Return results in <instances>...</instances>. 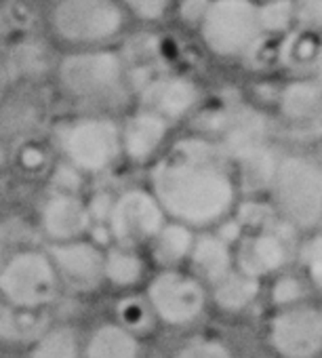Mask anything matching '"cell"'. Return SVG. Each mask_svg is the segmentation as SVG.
Returning a JSON list of instances; mask_svg holds the SVG:
<instances>
[{"instance_id": "obj_13", "label": "cell", "mask_w": 322, "mask_h": 358, "mask_svg": "<svg viewBox=\"0 0 322 358\" xmlns=\"http://www.w3.org/2000/svg\"><path fill=\"white\" fill-rule=\"evenodd\" d=\"M38 224L49 245H53L89 236L95 222L89 203L80 194L53 192L41 205Z\"/></svg>"}, {"instance_id": "obj_4", "label": "cell", "mask_w": 322, "mask_h": 358, "mask_svg": "<svg viewBox=\"0 0 322 358\" xmlns=\"http://www.w3.org/2000/svg\"><path fill=\"white\" fill-rule=\"evenodd\" d=\"M59 150L78 173L101 175L122 158L120 124L108 116L74 118L59 131Z\"/></svg>"}, {"instance_id": "obj_21", "label": "cell", "mask_w": 322, "mask_h": 358, "mask_svg": "<svg viewBox=\"0 0 322 358\" xmlns=\"http://www.w3.org/2000/svg\"><path fill=\"white\" fill-rule=\"evenodd\" d=\"M278 108L288 122L322 127V89L312 80H295L280 91Z\"/></svg>"}, {"instance_id": "obj_19", "label": "cell", "mask_w": 322, "mask_h": 358, "mask_svg": "<svg viewBox=\"0 0 322 358\" xmlns=\"http://www.w3.org/2000/svg\"><path fill=\"white\" fill-rule=\"evenodd\" d=\"M147 257L143 251L124 249L110 245L105 247V262H103V285L116 291L131 293L145 285L147 280Z\"/></svg>"}, {"instance_id": "obj_12", "label": "cell", "mask_w": 322, "mask_h": 358, "mask_svg": "<svg viewBox=\"0 0 322 358\" xmlns=\"http://www.w3.org/2000/svg\"><path fill=\"white\" fill-rule=\"evenodd\" d=\"M232 251H234V270L257 280L284 272L291 259L288 241L274 226L265 230L244 232L240 241L232 247Z\"/></svg>"}, {"instance_id": "obj_31", "label": "cell", "mask_w": 322, "mask_h": 358, "mask_svg": "<svg viewBox=\"0 0 322 358\" xmlns=\"http://www.w3.org/2000/svg\"><path fill=\"white\" fill-rule=\"evenodd\" d=\"M173 358H236L232 348L217 337H192L182 343Z\"/></svg>"}, {"instance_id": "obj_20", "label": "cell", "mask_w": 322, "mask_h": 358, "mask_svg": "<svg viewBox=\"0 0 322 358\" xmlns=\"http://www.w3.org/2000/svg\"><path fill=\"white\" fill-rule=\"evenodd\" d=\"M194 238L196 232L192 228L169 220L145 251L149 253V262L158 270H175L188 264Z\"/></svg>"}, {"instance_id": "obj_33", "label": "cell", "mask_w": 322, "mask_h": 358, "mask_svg": "<svg viewBox=\"0 0 322 358\" xmlns=\"http://www.w3.org/2000/svg\"><path fill=\"white\" fill-rule=\"evenodd\" d=\"M295 5V22L303 30L318 32L322 30V0H293Z\"/></svg>"}, {"instance_id": "obj_39", "label": "cell", "mask_w": 322, "mask_h": 358, "mask_svg": "<svg viewBox=\"0 0 322 358\" xmlns=\"http://www.w3.org/2000/svg\"><path fill=\"white\" fill-rule=\"evenodd\" d=\"M3 83H5V74H3V68H0V91H3Z\"/></svg>"}, {"instance_id": "obj_22", "label": "cell", "mask_w": 322, "mask_h": 358, "mask_svg": "<svg viewBox=\"0 0 322 358\" xmlns=\"http://www.w3.org/2000/svg\"><path fill=\"white\" fill-rule=\"evenodd\" d=\"M261 295V280L251 278L238 270H232L219 282L211 287V301L228 314H240L249 310Z\"/></svg>"}, {"instance_id": "obj_5", "label": "cell", "mask_w": 322, "mask_h": 358, "mask_svg": "<svg viewBox=\"0 0 322 358\" xmlns=\"http://www.w3.org/2000/svg\"><path fill=\"white\" fill-rule=\"evenodd\" d=\"M143 299L156 322L188 327L205 314L209 289L190 270H156L143 285Z\"/></svg>"}, {"instance_id": "obj_29", "label": "cell", "mask_w": 322, "mask_h": 358, "mask_svg": "<svg viewBox=\"0 0 322 358\" xmlns=\"http://www.w3.org/2000/svg\"><path fill=\"white\" fill-rule=\"evenodd\" d=\"M261 32H286L295 22L293 0H265L257 7Z\"/></svg>"}, {"instance_id": "obj_14", "label": "cell", "mask_w": 322, "mask_h": 358, "mask_svg": "<svg viewBox=\"0 0 322 358\" xmlns=\"http://www.w3.org/2000/svg\"><path fill=\"white\" fill-rule=\"evenodd\" d=\"M171 122L149 110L139 108L120 124L122 156L133 164H152L165 152Z\"/></svg>"}, {"instance_id": "obj_3", "label": "cell", "mask_w": 322, "mask_h": 358, "mask_svg": "<svg viewBox=\"0 0 322 358\" xmlns=\"http://www.w3.org/2000/svg\"><path fill=\"white\" fill-rule=\"evenodd\" d=\"M61 291L47 249H17L0 266V303L15 312H41L55 303Z\"/></svg>"}, {"instance_id": "obj_30", "label": "cell", "mask_w": 322, "mask_h": 358, "mask_svg": "<svg viewBox=\"0 0 322 358\" xmlns=\"http://www.w3.org/2000/svg\"><path fill=\"white\" fill-rule=\"evenodd\" d=\"M232 215L244 228V232L272 228L274 222L278 220L274 207L268 205V203H263V201H259V199H251V201L238 203Z\"/></svg>"}, {"instance_id": "obj_10", "label": "cell", "mask_w": 322, "mask_h": 358, "mask_svg": "<svg viewBox=\"0 0 322 358\" xmlns=\"http://www.w3.org/2000/svg\"><path fill=\"white\" fill-rule=\"evenodd\" d=\"M268 343L282 358H318L322 354V310L309 303L276 310L268 320Z\"/></svg>"}, {"instance_id": "obj_17", "label": "cell", "mask_w": 322, "mask_h": 358, "mask_svg": "<svg viewBox=\"0 0 322 358\" xmlns=\"http://www.w3.org/2000/svg\"><path fill=\"white\" fill-rule=\"evenodd\" d=\"M190 272L211 289L224 276L234 270V251L228 243H224L213 230L196 234L192 253L188 257Z\"/></svg>"}, {"instance_id": "obj_32", "label": "cell", "mask_w": 322, "mask_h": 358, "mask_svg": "<svg viewBox=\"0 0 322 358\" xmlns=\"http://www.w3.org/2000/svg\"><path fill=\"white\" fill-rule=\"evenodd\" d=\"M11 66L24 76H36L47 68V55L36 43H22L11 53Z\"/></svg>"}, {"instance_id": "obj_9", "label": "cell", "mask_w": 322, "mask_h": 358, "mask_svg": "<svg viewBox=\"0 0 322 358\" xmlns=\"http://www.w3.org/2000/svg\"><path fill=\"white\" fill-rule=\"evenodd\" d=\"M124 24L116 0H59L53 9L55 32L76 45H97L114 38Z\"/></svg>"}, {"instance_id": "obj_8", "label": "cell", "mask_w": 322, "mask_h": 358, "mask_svg": "<svg viewBox=\"0 0 322 358\" xmlns=\"http://www.w3.org/2000/svg\"><path fill=\"white\" fill-rule=\"evenodd\" d=\"M59 83L72 97L82 101L110 99L124 85V62L108 49L70 53L59 64Z\"/></svg>"}, {"instance_id": "obj_2", "label": "cell", "mask_w": 322, "mask_h": 358, "mask_svg": "<svg viewBox=\"0 0 322 358\" xmlns=\"http://www.w3.org/2000/svg\"><path fill=\"white\" fill-rule=\"evenodd\" d=\"M272 207L282 224L314 230L322 222V164L303 154L280 156L272 179Z\"/></svg>"}, {"instance_id": "obj_11", "label": "cell", "mask_w": 322, "mask_h": 358, "mask_svg": "<svg viewBox=\"0 0 322 358\" xmlns=\"http://www.w3.org/2000/svg\"><path fill=\"white\" fill-rule=\"evenodd\" d=\"M61 289H68L76 295H87L99 291L103 285V262L105 247L97 241L85 236L68 243H53L45 247Z\"/></svg>"}, {"instance_id": "obj_7", "label": "cell", "mask_w": 322, "mask_h": 358, "mask_svg": "<svg viewBox=\"0 0 322 358\" xmlns=\"http://www.w3.org/2000/svg\"><path fill=\"white\" fill-rule=\"evenodd\" d=\"M167 222L149 188H126L112 201L105 228L112 245L145 251Z\"/></svg>"}, {"instance_id": "obj_15", "label": "cell", "mask_w": 322, "mask_h": 358, "mask_svg": "<svg viewBox=\"0 0 322 358\" xmlns=\"http://www.w3.org/2000/svg\"><path fill=\"white\" fill-rule=\"evenodd\" d=\"M215 141L226 152L230 162H234L240 156L268 145V122L255 110H238L232 114H224L217 124Z\"/></svg>"}, {"instance_id": "obj_27", "label": "cell", "mask_w": 322, "mask_h": 358, "mask_svg": "<svg viewBox=\"0 0 322 358\" xmlns=\"http://www.w3.org/2000/svg\"><path fill=\"white\" fill-rule=\"evenodd\" d=\"M116 320L126 327L129 331L137 333L139 337H143V333L152 327V322H156L147 301L137 295H124L120 301H118V314H116Z\"/></svg>"}, {"instance_id": "obj_6", "label": "cell", "mask_w": 322, "mask_h": 358, "mask_svg": "<svg viewBox=\"0 0 322 358\" xmlns=\"http://www.w3.org/2000/svg\"><path fill=\"white\" fill-rule=\"evenodd\" d=\"M205 45L219 57H242L261 43V26L253 0H211L200 22Z\"/></svg>"}, {"instance_id": "obj_23", "label": "cell", "mask_w": 322, "mask_h": 358, "mask_svg": "<svg viewBox=\"0 0 322 358\" xmlns=\"http://www.w3.org/2000/svg\"><path fill=\"white\" fill-rule=\"evenodd\" d=\"M278 160H280V156L270 145H263V148L249 152V154L240 156L238 160H234L232 166H234L238 188H244L251 194L270 190Z\"/></svg>"}, {"instance_id": "obj_37", "label": "cell", "mask_w": 322, "mask_h": 358, "mask_svg": "<svg viewBox=\"0 0 322 358\" xmlns=\"http://www.w3.org/2000/svg\"><path fill=\"white\" fill-rule=\"evenodd\" d=\"M7 257H9V255H7V236H5L3 230H0V266L5 264Z\"/></svg>"}, {"instance_id": "obj_35", "label": "cell", "mask_w": 322, "mask_h": 358, "mask_svg": "<svg viewBox=\"0 0 322 358\" xmlns=\"http://www.w3.org/2000/svg\"><path fill=\"white\" fill-rule=\"evenodd\" d=\"M124 3L143 20H158L169 7L171 0H124Z\"/></svg>"}, {"instance_id": "obj_26", "label": "cell", "mask_w": 322, "mask_h": 358, "mask_svg": "<svg viewBox=\"0 0 322 358\" xmlns=\"http://www.w3.org/2000/svg\"><path fill=\"white\" fill-rule=\"evenodd\" d=\"M307 287H309V285H307L305 278H301L299 274L280 272V274H276V278L272 280V287H270V301H272V306H274L276 310L305 303Z\"/></svg>"}, {"instance_id": "obj_24", "label": "cell", "mask_w": 322, "mask_h": 358, "mask_svg": "<svg viewBox=\"0 0 322 358\" xmlns=\"http://www.w3.org/2000/svg\"><path fill=\"white\" fill-rule=\"evenodd\" d=\"M28 358H82V341L68 324H55L34 337Z\"/></svg>"}, {"instance_id": "obj_34", "label": "cell", "mask_w": 322, "mask_h": 358, "mask_svg": "<svg viewBox=\"0 0 322 358\" xmlns=\"http://www.w3.org/2000/svg\"><path fill=\"white\" fill-rule=\"evenodd\" d=\"M85 175L78 173L72 164H68L66 160L61 164L55 166L51 179H53V186H55V192H70V194H78V184Z\"/></svg>"}, {"instance_id": "obj_38", "label": "cell", "mask_w": 322, "mask_h": 358, "mask_svg": "<svg viewBox=\"0 0 322 358\" xmlns=\"http://www.w3.org/2000/svg\"><path fill=\"white\" fill-rule=\"evenodd\" d=\"M314 68H316V76H318V87L322 89V49H320V55H318Z\"/></svg>"}, {"instance_id": "obj_1", "label": "cell", "mask_w": 322, "mask_h": 358, "mask_svg": "<svg viewBox=\"0 0 322 358\" xmlns=\"http://www.w3.org/2000/svg\"><path fill=\"white\" fill-rule=\"evenodd\" d=\"M149 192L167 220L207 230L228 220L238 205L234 166L207 135L182 137L149 164Z\"/></svg>"}, {"instance_id": "obj_36", "label": "cell", "mask_w": 322, "mask_h": 358, "mask_svg": "<svg viewBox=\"0 0 322 358\" xmlns=\"http://www.w3.org/2000/svg\"><path fill=\"white\" fill-rule=\"evenodd\" d=\"M209 3H211V0H182L180 15L188 24H200L207 9H209Z\"/></svg>"}, {"instance_id": "obj_28", "label": "cell", "mask_w": 322, "mask_h": 358, "mask_svg": "<svg viewBox=\"0 0 322 358\" xmlns=\"http://www.w3.org/2000/svg\"><path fill=\"white\" fill-rule=\"evenodd\" d=\"M303 278L309 287L322 291V232H312L297 249Z\"/></svg>"}, {"instance_id": "obj_18", "label": "cell", "mask_w": 322, "mask_h": 358, "mask_svg": "<svg viewBox=\"0 0 322 358\" xmlns=\"http://www.w3.org/2000/svg\"><path fill=\"white\" fill-rule=\"evenodd\" d=\"M141 339L118 320H105L82 341V358H143Z\"/></svg>"}, {"instance_id": "obj_25", "label": "cell", "mask_w": 322, "mask_h": 358, "mask_svg": "<svg viewBox=\"0 0 322 358\" xmlns=\"http://www.w3.org/2000/svg\"><path fill=\"white\" fill-rule=\"evenodd\" d=\"M320 41L316 38V32L309 30H295L286 36V41L280 45V62L288 68H307L316 66V59L320 55Z\"/></svg>"}, {"instance_id": "obj_16", "label": "cell", "mask_w": 322, "mask_h": 358, "mask_svg": "<svg viewBox=\"0 0 322 358\" xmlns=\"http://www.w3.org/2000/svg\"><path fill=\"white\" fill-rule=\"evenodd\" d=\"M198 101V87L182 76L156 78L143 87L141 108L173 122L184 118Z\"/></svg>"}]
</instances>
